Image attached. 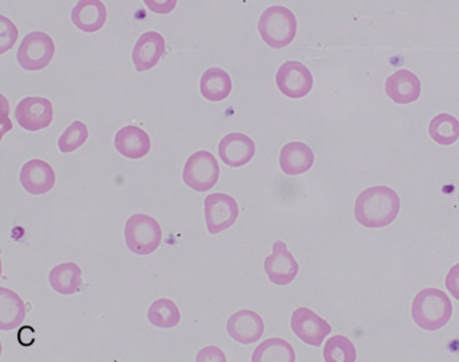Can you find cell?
<instances>
[{
    "mask_svg": "<svg viewBox=\"0 0 459 362\" xmlns=\"http://www.w3.org/2000/svg\"><path fill=\"white\" fill-rule=\"evenodd\" d=\"M400 197L388 186H373L357 197L354 216L368 229L388 227L399 216Z\"/></svg>",
    "mask_w": 459,
    "mask_h": 362,
    "instance_id": "cell-1",
    "label": "cell"
},
{
    "mask_svg": "<svg viewBox=\"0 0 459 362\" xmlns=\"http://www.w3.org/2000/svg\"><path fill=\"white\" fill-rule=\"evenodd\" d=\"M453 315V305L447 294L437 289L418 292L412 302V318L421 329L437 332L447 324Z\"/></svg>",
    "mask_w": 459,
    "mask_h": 362,
    "instance_id": "cell-2",
    "label": "cell"
},
{
    "mask_svg": "<svg viewBox=\"0 0 459 362\" xmlns=\"http://www.w3.org/2000/svg\"><path fill=\"white\" fill-rule=\"evenodd\" d=\"M257 29L260 37L268 47L273 49H283L297 37V18L287 7H268L260 17Z\"/></svg>",
    "mask_w": 459,
    "mask_h": 362,
    "instance_id": "cell-3",
    "label": "cell"
},
{
    "mask_svg": "<svg viewBox=\"0 0 459 362\" xmlns=\"http://www.w3.org/2000/svg\"><path fill=\"white\" fill-rule=\"evenodd\" d=\"M126 243L134 254H152L157 251L162 241V229L160 222L147 214H134L126 222Z\"/></svg>",
    "mask_w": 459,
    "mask_h": 362,
    "instance_id": "cell-4",
    "label": "cell"
},
{
    "mask_svg": "<svg viewBox=\"0 0 459 362\" xmlns=\"http://www.w3.org/2000/svg\"><path fill=\"white\" fill-rule=\"evenodd\" d=\"M56 45L52 37L44 31H33L23 39L18 49V63L25 71H42L52 63Z\"/></svg>",
    "mask_w": 459,
    "mask_h": 362,
    "instance_id": "cell-5",
    "label": "cell"
},
{
    "mask_svg": "<svg viewBox=\"0 0 459 362\" xmlns=\"http://www.w3.org/2000/svg\"><path fill=\"white\" fill-rule=\"evenodd\" d=\"M182 178L195 192L204 193L213 189L220 178V166L216 158L209 151H197L190 155Z\"/></svg>",
    "mask_w": 459,
    "mask_h": 362,
    "instance_id": "cell-6",
    "label": "cell"
},
{
    "mask_svg": "<svg viewBox=\"0 0 459 362\" xmlns=\"http://www.w3.org/2000/svg\"><path fill=\"white\" fill-rule=\"evenodd\" d=\"M205 221L212 235L230 229L238 217V205L235 198L222 193L208 195L205 198Z\"/></svg>",
    "mask_w": 459,
    "mask_h": 362,
    "instance_id": "cell-7",
    "label": "cell"
},
{
    "mask_svg": "<svg viewBox=\"0 0 459 362\" xmlns=\"http://www.w3.org/2000/svg\"><path fill=\"white\" fill-rule=\"evenodd\" d=\"M276 85L284 96L290 99H303L311 92L314 85L313 74L298 61H287L276 73Z\"/></svg>",
    "mask_w": 459,
    "mask_h": 362,
    "instance_id": "cell-8",
    "label": "cell"
},
{
    "mask_svg": "<svg viewBox=\"0 0 459 362\" xmlns=\"http://www.w3.org/2000/svg\"><path fill=\"white\" fill-rule=\"evenodd\" d=\"M291 329L300 340L316 348H319L325 338L332 332L329 322L307 307L297 308L292 313Z\"/></svg>",
    "mask_w": 459,
    "mask_h": 362,
    "instance_id": "cell-9",
    "label": "cell"
},
{
    "mask_svg": "<svg viewBox=\"0 0 459 362\" xmlns=\"http://www.w3.org/2000/svg\"><path fill=\"white\" fill-rule=\"evenodd\" d=\"M53 106L45 98H26L15 108V119L23 130L37 133L53 122Z\"/></svg>",
    "mask_w": 459,
    "mask_h": 362,
    "instance_id": "cell-10",
    "label": "cell"
},
{
    "mask_svg": "<svg viewBox=\"0 0 459 362\" xmlns=\"http://www.w3.org/2000/svg\"><path fill=\"white\" fill-rule=\"evenodd\" d=\"M264 271L268 279L276 286H287L292 283L299 272L298 264L291 252L283 241H275L273 246V254L264 260Z\"/></svg>",
    "mask_w": 459,
    "mask_h": 362,
    "instance_id": "cell-11",
    "label": "cell"
},
{
    "mask_svg": "<svg viewBox=\"0 0 459 362\" xmlns=\"http://www.w3.org/2000/svg\"><path fill=\"white\" fill-rule=\"evenodd\" d=\"M227 332L232 340L243 345L257 342L264 332V322L255 311L241 310L228 319Z\"/></svg>",
    "mask_w": 459,
    "mask_h": 362,
    "instance_id": "cell-12",
    "label": "cell"
},
{
    "mask_svg": "<svg viewBox=\"0 0 459 362\" xmlns=\"http://www.w3.org/2000/svg\"><path fill=\"white\" fill-rule=\"evenodd\" d=\"M165 39L157 31L142 34L133 50V61L136 71L146 72L155 68L165 56Z\"/></svg>",
    "mask_w": 459,
    "mask_h": 362,
    "instance_id": "cell-13",
    "label": "cell"
},
{
    "mask_svg": "<svg viewBox=\"0 0 459 362\" xmlns=\"http://www.w3.org/2000/svg\"><path fill=\"white\" fill-rule=\"evenodd\" d=\"M256 152L255 142L240 133L224 136L219 144V154L222 162L230 168H241L251 162Z\"/></svg>",
    "mask_w": 459,
    "mask_h": 362,
    "instance_id": "cell-14",
    "label": "cell"
},
{
    "mask_svg": "<svg viewBox=\"0 0 459 362\" xmlns=\"http://www.w3.org/2000/svg\"><path fill=\"white\" fill-rule=\"evenodd\" d=\"M20 179L26 192L41 195L55 187L56 173L49 163L41 159H33L23 165Z\"/></svg>",
    "mask_w": 459,
    "mask_h": 362,
    "instance_id": "cell-15",
    "label": "cell"
},
{
    "mask_svg": "<svg viewBox=\"0 0 459 362\" xmlns=\"http://www.w3.org/2000/svg\"><path fill=\"white\" fill-rule=\"evenodd\" d=\"M420 80L407 69H399L386 79L385 93L394 103H413L420 98Z\"/></svg>",
    "mask_w": 459,
    "mask_h": 362,
    "instance_id": "cell-16",
    "label": "cell"
},
{
    "mask_svg": "<svg viewBox=\"0 0 459 362\" xmlns=\"http://www.w3.org/2000/svg\"><path fill=\"white\" fill-rule=\"evenodd\" d=\"M72 22L84 33H98L107 22V9L101 0H79L72 10Z\"/></svg>",
    "mask_w": 459,
    "mask_h": 362,
    "instance_id": "cell-17",
    "label": "cell"
},
{
    "mask_svg": "<svg viewBox=\"0 0 459 362\" xmlns=\"http://www.w3.org/2000/svg\"><path fill=\"white\" fill-rule=\"evenodd\" d=\"M313 150L302 142H291L281 149L279 165L286 176L307 173L314 165Z\"/></svg>",
    "mask_w": 459,
    "mask_h": 362,
    "instance_id": "cell-18",
    "label": "cell"
},
{
    "mask_svg": "<svg viewBox=\"0 0 459 362\" xmlns=\"http://www.w3.org/2000/svg\"><path fill=\"white\" fill-rule=\"evenodd\" d=\"M115 147L123 157L141 159L152 150V139L142 128L127 125L115 135Z\"/></svg>",
    "mask_w": 459,
    "mask_h": 362,
    "instance_id": "cell-19",
    "label": "cell"
},
{
    "mask_svg": "<svg viewBox=\"0 0 459 362\" xmlns=\"http://www.w3.org/2000/svg\"><path fill=\"white\" fill-rule=\"evenodd\" d=\"M26 318L25 302L13 289H0V330L17 329Z\"/></svg>",
    "mask_w": 459,
    "mask_h": 362,
    "instance_id": "cell-20",
    "label": "cell"
},
{
    "mask_svg": "<svg viewBox=\"0 0 459 362\" xmlns=\"http://www.w3.org/2000/svg\"><path fill=\"white\" fill-rule=\"evenodd\" d=\"M201 95L209 101H222L232 92V79L221 68H211L201 77Z\"/></svg>",
    "mask_w": 459,
    "mask_h": 362,
    "instance_id": "cell-21",
    "label": "cell"
},
{
    "mask_svg": "<svg viewBox=\"0 0 459 362\" xmlns=\"http://www.w3.org/2000/svg\"><path fill=\"white\" fill-rule=\"evenodd\" d=\"M49 281L58 294H76L82 286V268L76 263H63L50 271Z\"/></svg>",
    "mask_w": 459,
    "mask_h": 362,
    "instance_id": "cell-22",
    "label": "cell"
},
{
    "mask_svg": "<svg viewBox=\"0 0 459 362\" xmlns=\"http://www.w3.org/2000/svg\"><path fill=\"white\" fill-rule=\"evenodd\" d=\"M294 348L281 338H270L260 343L252 354L254 362H295Z\"/></svg>",
    "mask_w": 459,
    "mask_h": 362,
    "instance_id": "cell-23",
    "label": "cell"
},
{
    "mask_svg": "<svg viewBox=\"0 0 459 362\" xmlns=\"http://www.w3.org/2000/svg\"><path fill=\"white\" fill-rule=\"evenodd\" d=\"M147 318L152 326L160 329H171L181 321V313L178 306L170 299H158L150 306L147 311Z\"/></svg>",
    "mask_w": 459,
    "mask_h": 362,
    "instance_id": "cell-24",
    "label": "cell"
},
{
    "mask_svg": "<svg viewBox=\"0 0 459 362\" xmlns=\"http://www.w3.org/2000/svg\"><path fill=\"white\" fill-rule=\"evenodd\" d=\"M429 136L440 146H450L459 138V122L448 114H440L429 122Z\"/></svg>",
    "mask_w": 459,
    "mask_h": 362,
    "instance_id": "cell-25",
    "label": "cell"
},
{
    "mask_svg": "<svg viewBox=\"0 0 459 362\" xmlns=\"http://www.w3.org/2000/svg\"><path fill=\"white\" fill-rule=\"evenodd\" d=\"M324 358L326 362H354L357 351L353 342L343 335L329 338L325 345Z\"/></svg>",
    "mask_w": 459,
    "mask_h": 362,
    "instance_id": "cell-26",
    "label": "cell"
},
{
    "mask_svg": "<svg viewBox=\"0 0 459 362\" xmlns=\"http://www.w3.org/2000/svg\"><path fill=\"white\" fill-rule=\"evenodd\" d=\"M90 136L87 125L82 122H74L58 139V147L64 154H71L82 146Z\"/></svg>",
    "mask_w": 459,
    "mask_h": 362,
    "instance_id": "cell-27",
    "label": "cell"
},
{
    "mask_svg": "<svg viewBox=\"0 0 459 362\" xmlns=\"http://www.w3.org/2000/svg\"><path fill=\"white\" fill-rule=\"evenodd\" d=\"M17 39L18 29L14 23L4 15H0V53L4 55L7 50L13 49Z\"/></svg>",
    "mask_w": 459,
    "mask_h": 362,
    "instance_id": "cell-28",
    "label": "cell"
},
{
    "mask_svg": "<svg viewBox=\"0 0 459 362\" xmlns=\"http://www.w3.org/2000/svg\"><path fill=\"white\" fill-rule=\"evenodd\" d=\"M143 4L154 14L168 15L176 9L178 0H143Z\"/></svg>",
    "mask_w": 459,
    "mask_h": 362,
    "instance_id": "cell-29",
    "label": "cell"
},
{
    "mask_svg": "<svg viewBox=\"0 0 459 362\" xmlns=\"http://www.w3.org/2000/svg\"><path fill=\"white\" fill-rule=\"evenodd\" d=\"M446 287L448 292L459 300V263L451 268L450 272L446 276Z\"/></svg>",
    "mask_w": 459,
    "mask_h": 362,
    "instance_id": "cell-30",
    "label": "cell"
},
{
    "mask_svg": "<svg viewBox=\"0 0 459 362\" xmlns=\"http://www.w3.org/2000/svg\"><path fill=\"white\" fill-rule=\"evenodd\" d=\"M197 361H227L224 353L220 349L214 348V346H209V348L203 349L198 353Z\"/></svg>",
    "mask_w": 459,
    "mask_h": 362,
    "instance_id": "cell-31",
    "label": "cell"
},
{
    "mask_svg": "<svg viewBox=\"0 0 459 362\" xmlns=\"http://www.w3.org/2000/svg\"><path fill=\"white\" fill-rule=\"evenodd\" d=\"M458 201H459V195H458Z\"/></svg>",
    "mask_w": 459,
    "mask_h": 362,
    "instance_id": "cell-32",
    "label": "cell"
}]
</instances>
